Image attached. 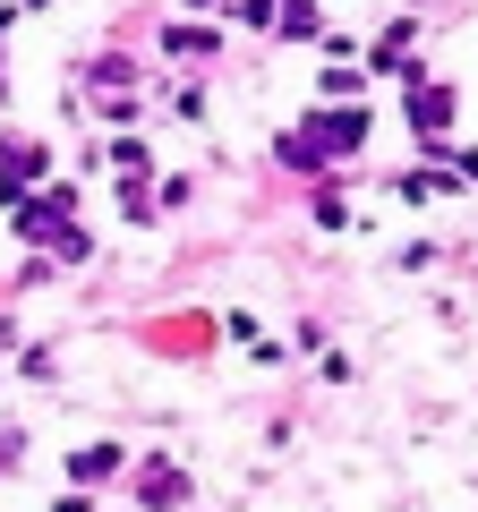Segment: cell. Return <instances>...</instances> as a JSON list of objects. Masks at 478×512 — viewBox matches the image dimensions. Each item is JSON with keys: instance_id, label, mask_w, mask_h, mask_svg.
<instances>
[{"instance_id": "obj_6", "label": "cell", "mask_w": 478, "mask_h": 512, "mask_svg": "<svg viewBox=\"0 0 478 512\" xmlns=\"http://www.w3.org/2000/svg\"><path fill=\"white\" fill-rule=\"evenodd\" d=\"M163 43H171V52H214V35H205V26H171Z\"/></svg>"}, {"instance_id": "obj_5", "label": "cell", "mask_w": 478, "mask_h": 512, "mask_svg": "<svg viewBox=\"0 0 478 512\" xmlns=\"http://www.w3.org/2000/svg\"><path fill=\"white\" fill-rule=\"evenodd\" d=\"M282 35H299V43L316 35V9H308V0H282Z\"/></svg>"}, {"instance_id": "obj_4", "label": "cell", "mask_w": 478, "mask_h": 512, "mask_svg": "<svg viewBox=\"0 0 478 512\" xmlns=\"http://www.w3.org/2000/svg\"><path fill=\"white\" fill-rule=\"evenodd\" d=\"M103 470H120V444H86L77 453V478H103Z\"/></svg>"}, {"instance_id": "obj_1", "label": "cell", "mask_w": 478, "mask_h": 512, "mask_svg": "<svg viewBox=\"0 0 478 512\" xmlns=\"http://www.w3.org/2000/svg\"><path fill=\"white\" fill-rule=\"evenodd\" d=\"M316 154H350L359 137H368V111H308V128H299Z\"/></svg>"}, {"instance_id": "obj_2", "label": "cell", "mask_w": 478, "mask_h": 512, "mask_svg": "<svg viewBox=\"0 0 478 512\" xmlns=\"http://www.w3.org/2000/svg\"><path fill=\"white\" fill-rule=\"evenodd\" d=\"M444 120H453V86H410V128H419V137H436Z\"/></svg>"}, {"instance_id": "obj_7", "label": "cell", "mask_w": 478, "mask_h": 512, "mask_svg": "<svg viewBox=\"0 0 478 512\" xmlns=\"http://www.w3.org/2000/svg\"><path fill=\"white\" fill-rule=\"evenodd\" d=\"M231 18L239 26H265V18H274V0H231Z\"/></svg>"}, {"instance_id": "obj_3", "label": "cell", "mask_w": 478, "mask_h": 512, "mask_svg": "<svg viewBox=\"0 0 478 512\" xmlns=\"http://www.w3.org/2000/svg\"><path fill=\"white\" fill-rule=\"evenodd\" d=\"M146 504H154V512H171V504H188V478L171 470V461H154V470H146Z\"/></svg>"}]
</instances>
